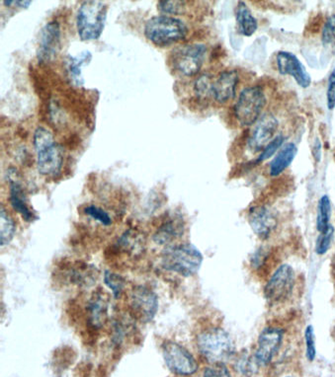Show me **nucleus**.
I'll list each match as a JSON object with an SVG mask.
<instances>
[{"label":"nucleus","mask_w":335,"mask_h":377,"mask_svg":"<svg viewBox=\"0 0 335 377\" xmlns=\"http://www.w3.org/2000/svg\"><path fill=\"white\" fill-rule=\"evenodd\" d=\"M33 143L40 174L49 177L60 174L64 163V151L53 134L45 127H38L34 132Z\"/></svg>","instance_id":"1"},{"label":"nucleus","mask_w":335,"mask_h":377,"mask_svg":"<svg viewBox=\"0 0 335 377\" xmlns=\"http://www.w3.org/2000/svg\"><path fill=\"white\" fill-rule=\"evenodd\" d=\"M203 263V255L190 243L168 246L161 254V265L165 270L178 273L182 277L196 275Z\"/></svg>","instance_id":"2"},{"label":"nucleus","mask_w":335,"mask_h":377,"mask_svg":"<svg viewBox=\"0 0 335 377\" xmlns=\"http://www.w3.org/2000/svg\"><path fill=\"white\" fill-rule=\"evenodd\" d=\"M187 33L188 28L184 22L170 15L152 17L145 25L146 38L161 48L181 42L185 39Z\"/></svg>","instance_id":"3"},{"label":"nucleus","mask_w":335,"mask_h":377,"mask_svg":"<svg viewBox=\"0 0 335 377\" xmlns=\"http://www.w3.org/2000/svg\"><path fill=\"white\" fill-rule=\"evenodd\" d=\"M197 347L200 354L211 365L224 363L235 353V343L231 335L226 330L218 327L202 332L197 338Z\"/></svg>","instance_id":"4"},{"label":"nucleus","mask_w":335,"mask_h":377,"mask_svg":"<svg viewBox=\"0 0 335 377\" xmlns=\"http://www.w3.org/2000/svg\"><path fill=\"white\" fill-rule=\"evenodd\" d=\"M107 11L104 2H82L76 14V28L82 41H95L101 37L106 24Z\"/></svg>","instance_id":"5"},{"label":"nucleus","mask_w":335,"mask_h":377,"mask_svg":"<svg viewBox=\"0 0 335 377\" xmlns=\"http://www.w3.org/2000/svg\"><path fill=\"white\" fill-rule=\"evenodd\" d=\"M266 104V93L263 87L259 85L246 87L233 106V115L238 125L242 127L253 125L262 116Z\"/></svg>","instance_id":"6"},{"label":"nucleus","mask_w":335,"mask_h":377,"mask_svg":"<svg viewBox=\"0 0 335 377\" xmlns=\"http://www.w3.org/2000/svg\"><path fill=\"white\" fill-rule=\"evenodd\" d=\"M296 284V273L290 265H281L272 273L264 287V296L272 304H282L291 297Z\"/></svg>","instance_id":"7"},{"label":"nucleus","mask_w":335,"mask_h":377,"mask_svg":"<svg viewBox=\"0 0 335 377\" xmlns=\"http://www.w3.org/2000/svg\"><path fill=\"white\" fill-rule=\"evenodd\" d=\"M207 56V47L204 44H191L181 47L173 51L172 64L173 69L183 76L196 75Z\"/></svg>","instance_id":"8"},{"label":"nucleus","mask_w":335,"mask_h":377,"mask_svg":"<svg viewBox=\"0 0 335 377\" xmlns=\"http://www.w3.org/2000/svg\"><path fill=\"white\" fill-rule=\"evenodd\" d=\"M164 361L168 369L178 376H192L198 369V363L192 354L183 345L166 342L163 345Z\"/></svg>","instance_id":"9"},{"label":"nucleus","mask_w":335,"mask_h":377,"mask_svg":"<svg viewBox=\"0 0 335 377\" xmlns=\"http://www.w3.org/2000/svg\"><path fill=\"white\" fill-rule=\"evenodd\" d=\"M130 309L132 315L139 322H150L159 309L156 293L147 287H134L130 293Z\"/></svg>","instance_id":"10"},{"label":"nucleus","mask_w":335,"mask_h":377,"mask_svg":"<svg viewBox=\"0 0 335 377\" xmlns=\"http://www.w3.org/2000/svg\"><path fill=\"white\" fill-rule=\"evenodd\" d=\"M279 121L273 114H263L253 125V131L247 138V147L253 154L262 152L267 145L277 136Z\"/></svg>","instance_id":"11"},{"label":"nucleus","mask_w":335,"mask_h":377,"mask_svg":"<svg viewBox=\"0 0 335 377\" xmlns=\"http://www.w3.org/2000/svg\"><path fill=\"white\" fill-rule=\"evenodd\" d=\"M249 223L256 236L267 240L275 232L279 226L278 215L268 206H254L247 215Z\"/></svg>","instance_id":"12"},{"label":"nucleus","mask_w":335,"mask_h":377,"mask_svg":"<svg viewBox=\"0 0 335 377\" xmlns=\"http://www.w3.org/2000/svg\"><path fill=\"white\" fill-rule=\"evenodd\" d=\"M284 338V331L278 327H268L263 330L256 345V361L260 367H266L278 353Z\"/></svg>","instance_id":"13"},{"label":"nucleus","mask_w":335,"mask_h":377,"mask_svg":"<svg viewBox=\"0 0 335 377\" xmlns=\"http://www.w3.org/2000/svg\"><path fill=\"white\" fill-rule=\"evenodd\" d=\"M276 66L279 73L290 75L296 80L299 86L308 88L311 86L312 77L298 57L290 51H280L276 53Z\"/></svg>","instance_id":"14"},{"label":"nucleus","mask_w":335,"mask_h":377,"mask_svg":"<svg viewBox=\"0 0 335 377\" xmlns=\"http://www.w3.org/2000/svg\"><path fill=\"white\" fill-rule=\"evenodd\" d=\"M60 39L62 33L58 22H49L42 29L37 49V58L40 64H46L55 60L60 49Z\"/></svg>","instance_id":"15"},{"label":"nucleus","mask_w":335,"mask_h":377,"mask_svg":"<svg viewBox=\"0 0 335 377\" xmlns=\"http://www.w3.org/2000/svg\"><path fill=\"white\" fill-rule=\"evenodd\" d=\"M240 74L237 69L222 71L213 80L212 98L219 104H227L237 95Z\"/></svg>","instance_id":"16"},{"label":"nucleus","mask_w":335,"mask_h":377,"mask_svg":"<svg viewBox=\"0 0 335 377\" xmlns=\"http://www.w3.org/2000/svg\"><path fill=\"white\" fill-rule=\"evenodd\" d=\"M11 173V172H10ZM9 177V201L10 205L18 213L21 215L25 221L31 222L35 221L36 215L29 208L26 194L21 183L13 177Z\"/></svg>","instance_id":"17"},{"label":"nucleus","mask_w":335,"mask_h":377,"mask_svg":"<svg viewBox=\"0 0 335 377\" xmlns=\"http://www.w3.org/2000/svg\"><path fill=\"white\" fill-rule=\"evenodd\" d=\"M184 232L183 219L179 215H173L159 226L154 235V240L159 245L172 243Z\"/></svg>","instance_id":"18"},{"label":"nucleus","mask_w":335,"mask_h":377,"mask_svg":"<svg viewBox=\"0 0 335 377\" xmlns=\"http://www.w3.org/2000/svg\"><path fill=\"white\" fill-rule=\"evenodd\" d=\"M298 154V148L293 143H288L283 145L278 154L274 156L269 165V174L272 177H277L293 162L294 157Z\"/></svg>","instance_id":"19"},{"label":"nucleus","mask_w":335,"mask_h":377,"mask_svg":"<svg viewBox=\"0 0 335 377\" xmlns=\"http://www.w3.org/2000/svg\"><path fill=\"white\" fill-rule=\"evenodd\" d=\"M238 33L246 37H251L257 31L258 22L244 1L238 2L235 11Z\"/></svg>","instance_id":"20"},{"label":"nucleus","mask_w":335,"mask_h":377,"mask_svg":"<svg viewBox=\"0 0 335 377\" xmlns=\"http://www.w3.org/2000/svg\"><path fill=\"white\" fill-rule=\"evenodd\" d=\"M92 60V53L89 51H82L80 55L67 56V69L69 71V77L74 85L82 86L84 83V80L82 78L83 66H87Z\"/></svg>","instance_id":"21"},{"label":"nucleus","mask_w":335,"mask_h":377,"mask_svg":"<svg viewBox=\"0 0 335 377\" xmlns=\"http://www.w3.org/2000/svg\"><path fill=\"white\" fill-rule=\"evenodd\" d=\"M332 201L327 195H323L319 199L318 204V215H316V230L319 233L323 232L330 226L332 219Z\"/></svg>","instance_id":"22"},{"label":"nucleus","mask_w":335,"mask_h":377,"mask_svg":"<svg viewBox=\"0 0 335 377\" xmlns=\"http://www.w3.org/2000/svg\"><path fill=\"white\" fill-rule=\"evenodd\" d=\"M16 226L12 217L8 215L3 206L0 210V243L1 246L8 245L9 242L14 237Z\"/></svg>","instance_id":"23"},{"label":"nucleus","mask_w":335,"mask_h":377,"mask_svg":"<svg viewBox=\"0 0 335 377\" xmlns=\"http://www.w3.org/2000/svg\"><path fill=\"white\" fill-rule=\"evenodd\" d=\"M259 367V363L256 361L254 354L253 356H249L247 354H240L235 363V369L238 372L247 377L255 376Z\"/></svg>","instance_id":"24"},{"label":"nucleus","mask_w":335,"mask_h":377,"mask_svg":"<svg viewBox=\"0 0 335 377\" xmlns=\"http://www.w3.org/2000/svg\"><path fill=\"white\" fill-rule=\"evenodd\" d=\"M285 136L282 134H277L275 138L267 145L264 149L262 150L260 156L253 161V166L262 165L264 161L268 160L269 158H271L272 156H275L276 152L278 150L281 149V147H283V143H284Z\"/></svg>","instance_id":"25"},{"label":"nucleus","mask_w":335,"mask_h":377,"mask_svg":"<svg viewBox=\"0 0 335 377\" xmlns=\"http://www.w3.org/2000/svg\"><path fill=\"white\" fill-rule=\"evenodd\" d=\"M334 226L330 224L327 230L323 231V232L319 233L316 243V254L325 255L332 248L334 240Z\"/></svg>","instance_id":"26"},{"label":"nucleus","mask_w":335,"mask_h":377,"mask_svg":"<svg viewBox=\"0 0 335 377\" xmlns=\"http://www.w3.org/2000/svg\"><path fill=\"white\" fill-rule=\"evenodd\" d=\"M213 80L209 74H203L197 78L194 83V91L199 99L212 97Z\"/></svg>","instance_id":"27"},{"label":"nucleus","mask_w":335,"mask_h":377,"mask_svg":"<svg viewBox=\"0 0 335 377\" xmlns=\"http://www.w3.org/2000/svg\"><path fill=\"white\" fill-rule=\"evenodd\" d=\"M323 46L330 47L335 53V14L330 15L325 20L321 32Z\"/></svg>","instance_id":"28"},{"label":"nucleus","mask_w":335,"mask_h":377,"mask_svg":"<svg viewBox=\"0 0 335 377\" xmlns=\"http://www.w3.org/2000/svg\"><path fill=\"white\" fill-rule=\"evenodd\" d=\"M104 282L111 289L115 297H120V295H122L124 287H125V280H124V278L121 277L118 273L106 271L104 275Z\"/></svg>","instance_id":"29"},{"label":"nucleus","mask_w":335,"mask_h":377,"mask_svg":"<svg viewBox=\"0 0 335 377\" xmlns=\"http://www.w3.org/2000/svg\"><path fill=\"white\" fill-rule=\"evenodd\" d=\"M107 305L103 300H96L90 304V315L94 325L100 326L107 315Z\"/></svg>","instance_id":"30"},{"label":"nucleus","mask_w":335,"mask_h":377,"mask_svg":"<svg viewBox=\"0 0 335 377\" xmlns=\"http://www.w3.org/2000/svg\"><path fill=\"white\" fill-rule=\"evenodd\" d=\"M84 213L94 221L100 222L103 226H108L112 224V219L109 213L105 212L102 208H98V206L94 205L86 206L84 208Z\"/></svg>","instance_id":"31"},{"label":"nucleus","mask_w":335,"mask_h":377,"mask_svg":"<svg viewBox=\"0 0 335 377\" xmlns=\"http://www.w3.org/2000/svg\"><path fill=\"white\" fill-rule=\"evenodd\" d=\"M305 356L308 361H314L316 356V335L312 325L307 327L305 331Z\"/></svg>","instance_id":"32"},{"label":"nucleus","mask_w":335,"mask_h":377,"mask_svg":"<svg viewBox=\"0 0 335 377\" xmlns=\"http://www.w3.org/2000/svg\"><path fill=\"white\" fill-rule=\"evenodd\" d=\"M185 1H159V9L164 14L178 15L183 12Z\"/></svg>","instance_id":"33"},{"label":"nucleus","mask_w":335,"mask_h":377,"mask_svg":"<svg viewBox=\"0 0 335 377\" xmlns=\"http://www.w3.org/2000/svg\"><path fill=\"white\" fill-rule=\"evenodd\" d=\"M203 377H231L224 363H213L204 370Z\"/></svg>","instance_id":"34"},{"label":"nucleus","mask_w":335,"mask_h":377,"mask_svg":"<svg viewBox=\"0 0 335 377\" xmlns=\"http://www.w3.org/2000/svg\"><path fill=\"white\" fill-rule=\"evenodd\" d=\"M327 105L328 110L332 111L335 108V69L330 73L327 82Z\"/></svg>","instance_id":"35"},{"label":"nucleus","mask_w":335,"mask_h":377,"mask_svg":"<svg viewBox=\"0 0 335 377\" xmlns=\"http://www.w3.org/2000/svg\"><path fill=\"white\" fill-rule=\"evenodd\" d=\"M31 3H32V1H17V0H6V1H3L4 5L8 6V8H12L13 5H15V8L23 9L28 8Z\"/></svg>","instance_id":"36"},{"label":"nucleus","mask_w":335,"mask_h":377,"mask_svg":"<svg viewBox=\"0 0 335 377\" xmlns=\"http://www.w3.org/2000/svg\"><path fill=\"white\" fill-rule=\"evenodd\" d=\"M312 156L314 157V160L316 162H319L321 158V143L319 138H316L314 141V145H312Z\"/></svg>","instance_id":"37"},{"label":"nucleus","mask_w":335,"mask_h":377,"mask_svg":"<svg viewBox=\"0 0 335 377\" xmlns=\"http://www.w3.org/2000/svg\"><path fill=\"white\" fill-rule=\"evenodd\" d=\"M285 377H294L293 376H285Z\"/></svg>","instance_id":"38"},{"label":"nucleus","mask_w":335,"mask_h":377,"mask_svg":"<svg viewBox=\"0 0 335 377\" xmlns=\"http://www.w3.org/2000/svg\"><path fill=\"white\" fill-rule=\"evenodd\" d=\"M334 337H335V327H334Z\"/></svg>","instance_id":"39"}]
</instances>
